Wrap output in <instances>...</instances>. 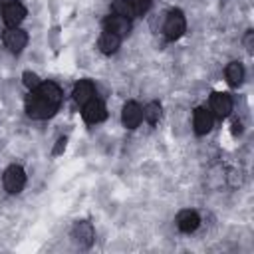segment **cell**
Returning a JSON list of instances; mask_svg holds the SVG:
<instances>
[{"instance_id":"obj_2","label":"cell","mask_w":254,"mask_h":254,"mask_svg":"<svg viewBox=\"0 0 254 254\" xmlns=\"http://www.w3.org/2000/svg\"><path fill=\"white\" fill-rule=\"evenodd\" d=\"M187 30V20H185V14L181 10H171L165 18V24H163V32L167 36V40H179Z\"/></svg>"},{"instance_id":"obj_23","label":"cell","mask_w":254,"mask_h":254,"mask_svg":"<svg viewBox=\"0 0 254 254\" xmlns=\"http://www.w3.org/2000/svg\"><path fill=\"white\" fill-rule=\"evenodd\" d=\"M10 2H14V0H0V6H6V4H10Z\"/></svg>"},{"instance_id":"obj_4","label":"cell","mask_w":254,"mask_h":254,"mask_svg":"<svg viewBox=\"0 0 254 254\" xmlns=\"http://www.w3.org/2000/svg\"><path fill=\"white\" fill-rule=\"evenodd\" d=\"M83 109H81V117H83V121L85 123H89V125H95V123H101L105 117H107V109H105V105L99 101V99H89L85 105H81Z\"/></svg>"},{"instance_id":"obj_17","label":"cell","mask_w":254,"mask_h":254,"mask_svg":"<svg viewBox=\"0 0 254 254\" xmlns=\"http://www.w3.org/2000/svg\"><path fill=\"white\" fill-rule=\"evenodd\" d=\"M161 113H163V111H161V105H159L157 101H151V103H147V105L143 107V117H145V121L151 123V125L159 123Z\"/></svg>"},{"instance_id":"obj_18","label":"cell","mask_w":254,"mask_h":254,"mask_svg":"<svg viewBox=\"0 0 254 254\" xmlns=\"http://www.w3.org/2000/svg\"><path fill=\"white\" fill-rule=\"evenodd\" d=\"M111 12L117 14V16H125V18H133V6H131V0H113L111 2Z\"/></svg>"},{"instance_id":"obj_15","label":"cell","mask_w":254,"mask_h":254,"mask_svg":"<svg viewBox=\"0 0 254 254\" xmlns=\"http://www.w3.org/2000/svg\"><path fill=\"white\" fill-rule=\"evenodd\" d=\"M119 46H121V38H119L117 34H113V32H107V30H105V32L99 36V40H97L99 52H101V54H107V56L115 54V52L119 50Z\"/></svg>"},{"instance_id":"obj_16","label":"cell","mask_w":254,"mask_h":254,"mask_svg":"<svg viewBox=\"0 0 254 254\" xmlns=\"http://www.w3.org/2000/svg\"><path fill=\"white\" fill-rule=\"evenodd\" d=\"M224 75H226V81L232 87H238L244 81V65L240 62H230L224 69Z\"/></svg>"},{"instance_id":"obj_21","label":"cell","mask_w":254,"mask_h":254,"mask_svg":"<svg viewBox=\"0 0 254 254\" xmlns=\"http://www.w3.org/2000/svg\"><path fill=\"white\" fill-rule=\"evenodd\" d=\"M252 44H254V32H252V30H248V32H246V36H244V46H246V50H248V52H252Z\"/></svg>"},{"instance_id":"obj_7","label":"cell","mask_w":254,"mask_h":254,"mask_svg":"<svg viewBox=\"0 0 254 254\" xmlns=\"http://www.w3.org/2000/svg\"><path fill=\"white\" fill-rule=\"evenodd\" d=\"M24 18H26V8L16 0L6 4L4 10H2V20H4V24L8 28H18Z\"/></svg>"},{"instance_id":"obj_3","label":"cell","mask_w":254,"mask_h":254,"mask_svg":"<svg viewBox=\"0 0 254 254\" xmlns=\"http://www.w3.org/2000/svg\"><path fill=\"white\" fill-rule=\"evenodd\" d=\"M2 185H4L6 192H10V194L22 192V189H24V185H26V171H24L20 165H10V167L4 171Z\"/></svg>"},{"instance_id":"obj_19","label":"cell","mask_w":254,"mask_h":254,"mask_svg":"<svg viewBox=\"0 0 254 254\" xmlns=\"http://www.w3.org/2000/svg\"><path fill=\"white\" fill-rule=\"evenodd\" d=\"M22 79H24V85H26V89H28V91H34V89L42 83V81H40V77H38V73H34V71H24Z\"/></svg>"},{"instance_id":"obj_1","label":"cell","mask_w":254,"mask_h":254,"mask_svg":"<svg viewBox=\"0 0 254 254\" xmlns=\"http://www.w3.org/2000/svg\"><path fill=\"white\" fill-rule=\"evenodd\" d=\"M24 105H26V113H28L32 119H48V117H52L54 111L58 109V107L52 105L48 99H44L36 89L26 95Z\"/></svg>"},{"instance_id":"obj_9","label":"cell","mask_w":254,"mask_h":254,"mask_svg":"<svg viewBox=\"0 0 254 254\" xmlns=\"http://www.w3.org/2000/svg\"><path fill=\"white\" fill-rule=\"evenodd\" d=\"M121 121L127 129H135L139 127V123L143 121V109L139 103L135 101H127L123 105V111H121Z\"/></svg>"},{"instance_id":"obj_13","label":"cell","mask_w":254,"mask_h":254,"mask_svg":"<svg viewBox=\"0 0 254 254\" xmlns=\"http://www.w3.org/2000/svg\"><path fill=\"white\" fill-rule=\"evenodd\" d=\"M71 95H73V101H75L77 105H85L89 99L95 97V87H93L91 81H87V79H79V81L73 85Z\"/></svg>"},{"instance_id":"obj_14","label":"cell","mask_w":254,"mask_h":254,"mask_svg":"<svg viewBox=\"0 0 254 254\" xmlns=\"http://www.w3.org/2000/svg\"><path fill=\"white\" fill-rule=\"evenodd\" d=\"M36 91H38L44 99H48L52 105L60 107V103H62V89H60L58 83H54V81H42V83L36 87Z\"/></svg>"},{"instance_id":"obj_6","label":"cell","mask_w":254,"mask_h":254,"mask_svg":"<svg viewBox=\"0 0 254 254\" xmlns=\"http://www.w3.org/2000/svg\"><path fill=\"white\" fill-rule=\"evenodd\" d=\"M28 44V34L22 28H8L4 34V46L12 54H20Z\"/></svg>"},{"instance_id":"obj_20","label":"cell","mask_w":254,"mask_h":254,"mask_svg":"<svg viewBox=\"0 0 254 254\" xmlns=\"http://www.w3.org/2000/svg\"><path fill=\"white\" fill-rule=\"evenodd\" d=\"M131 6H133V14L135 16H143L151 8V0H131Z\"/></svg>"},{"instance_id":"obj_5","label":"cell","mask_w":254,"mask_h":254,"mask_svg":"<svg viewBox=\"0 0 254 254\" xmlns=\"http://www.w3.org/2000/svg\"><path fill=\"white\" fill-rule=\"evenodd\" d=\"M93 236H95L93 226H91V222H87V220H77V222L71 226V238H73V242L79 244V246H83V248L91 246Z\"/></svg>"},{"instance_id":"obj_11","label":"cell","mask_w":254,"mask_h":254,"mask_svg":"<svg viewBox=\"0 0 254 254\" xmlns=\"http://www.w3.org/2000/svg\"><path fill=\"white\" fill-rule=\"evenodd\" d=\"M103 26L107 32H113L117 34L119 38L121 36H127L131 32V20L125 18V16H117V14H109L105 20H103Z\"/></svg>"},{"instance_id":"obj_12","label":"cell","mask_w":254,"mask_h":254,"mask_svg":"<svg viewBox=\"0 0 254 254\" xmlns=\"http://www.w3.org/2000/svg\"><path fill=\"white\" fill-rule=\"evenodd\" d=\"M198 224H200V216L196 214V210L185 208V210H181V212L177 214V226H179V230L185 232V234L194 232V230L198 228Z\"/></svg>"},{"instance_id":"obj_10","label":"cell","mask_w":254,"mask_h":254,"mask_svg":"<svg viewBox=\"0 0 254 254\" xmlns=\"http://www.w3.org/2000/svg\"><path fill=\"white\" fill-rule=\"evenodd\" d=\"M212 123H214V119H212V113L208 109H204V107H196L194 109V113H192V127H194L196 135L210 133Z\"/></svg>"},{"instance_id":"obj_22","label":"cell","mask_w":254,"mask_h":254,"mask_svg":"<svg viewBox=\"0 0 254 254\" xmlns=\"http://www.w3.org/2000/svg\"><path fill=\"white\" fill-rule=\"evenodd\" d=\"M64 149H65V137H60V139H58V145H56V149H54V155H60Z\"/></svg>"},{"instance_id":"obj_8","label":"cell","mask_w":254,"mask_h":254,"mask_svg":"<svg viewBox=\"0 0 254 254\" xmlns=\"http://www.w3.org/2000/svg\"><path fill=\"white\" fill-rule=\"evenodd\" d=\"M210 109H212L210 113H214L220 119L228 117L230 111H232V97L228 93H224V91L212 93V97H210Z\"/></svg>"}]
</instances>
